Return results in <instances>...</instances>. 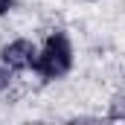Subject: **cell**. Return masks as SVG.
Listing matches in <instances>:
<instances>
[{"mask_svg":"<svg viewBox=\"0 0 125 125\" xmlns=\"http://www.w3.org/2000/svg\"><path fill=\"white\" fill-rule=\"evenodd\" d=\"M0 58H3V64H9L12 70H26L35 61V47L29 41H12V44H6L0 50Z\"/></svg>","mask_w":125,"mask_h":125,"instance_id":"7a4b0ae2","label":"cell"},{"mask_svg":"<svg viewBox=\"0 0 125 125\" xmlns=\"http://www.w3.org/2000/svg\"><path fill=\"white\" fill-rule=\"evenodd\" d=\"M70 64H73V47H70L67 35H64V32H52V35L47 38L44 50L35 52L32 67H35L44 79H61L64 73L70 70Z\"/></svg>","mask_w":125,"mask_h":125,"instance_id":"6da1fadb","label":"cell"},{"mask_svg":"<svg viewBox=\"0 0 125 125\" xmlns=\"http://www.w3.org/2000/svg\"><path fill=\"white\" fill-rule=\"evenodd\" d=\"M6 87H9V70H6V67H0V93H3Z\"/></svg>","mask_w":125,"mask_h":125,"instance_id":"3957f363","label":"cell"},{"mask_svg":"<svg viewBox=\"0 0 125 125\" xmlns=\"http://www.w3.org/2000/svg\"><path fill=\"white\" fill-rule=\"evenodd\" d=\"M9 9H12V0H0V15H6Z\"/></svg>","mask_w":125,"mask_h":125,"instance_id":"277c9868","label":"cell"}]
</instances>
